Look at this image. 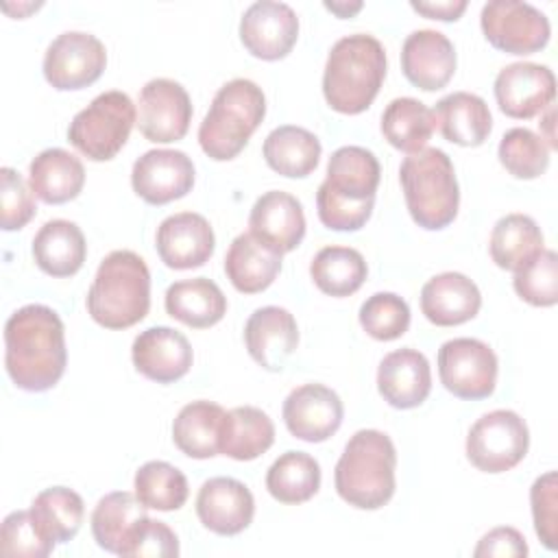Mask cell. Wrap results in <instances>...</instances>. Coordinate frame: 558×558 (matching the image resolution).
I'll return each mask as SVG.
<instances>
[{
    "instance_id": "1",
    "label": "cell",
    "mask_w": 558,
    "mask_h": 558,
    "mask_svg": "<svg viewBox=\"0 0 558 558\" xmlns=\"http://www.w3.org/2000/svg\"><path fill=\"white\" fill-rule=\"evenodd\" d=\"M65 329L59 314L41 303L15 310L4 325V366L26 392L50 390L65 371Z\"/></svg>"
},
{
    "instance_id": "2",
    "label": "cell",
    "mask_w": 558,
    "mask_h": 558,
    "mask_svg": "<svg viewBox=\"0 0 558 558\" xmlns=\"http://www.w3.org/2000/svg\"><path fill=\"white\" fill-rule=\"evenodd\" d=\"M381 168L362 146H340L327 161V177L316 192V211L331 231L362 229L375 205Z\"/></svg>"
},
{
    "instance_id": "3",
    "label": "cell",
    "mask_w": 558,
    "mask_h": 558,
    "mask_svg": "<svg viewBox=\"0 0 558 558\" xmlns=\"http://www.w3.org/2000/svg\"><path fill=\"white\" fill-rule=\"evenodd\" d=\"M386 78V50L379 39L355 33L338 39L325 63L323 96L327 105L344 116L366 111Z\"/></svg>"
},
{
    "instance_id": "4",
    "label": "cell",
    "mask_w": 558,
    "mask_h": 558,
    "mask_svg": "<svg viewBox=\"0 0 558 558\" xmlns=\"http://www.w3.org/2000/svg\"><path fill=\"white\" fill-rule=\"evenodd\" d=\"M87 312L105 329H129L150 310V272L133 251H111L87 290Z\"/></svg>"
},
{
    "instance_id": "5",
    "label": "cell",
    "mask_w": 558,
    "mask_h": 558,
    "mask_svg": "<svg viewBox=\"0 0 558 558\" xmlns=\"http://www.w3.org/2000/svg\"><path fill=\"white\" fill-rule=\"evenodd\" d=\"M397 449L379 429L355 432L336 462L333 484L340 499L360 510H377L395 495Z\"/></svg>"
},
{
    "instance_id": "6",
    "label": "cell",
    "mask_w": 558,
    "mask_h": 558,
    "mask_svg": "<svg viewBox=\"0 0 558 558\" xmlns=\"http://www.w3.org/2000/svg\"><path fill=\"white\" fill-rule=\"evenodd\" d=\"M399 181L412 220L427 231L449 227L460 207V187L451 159L440 148H423L408 155L399 168Z\"/></svg>"
},
{
    "instance_id": "7",
    "label": "cell",
    "mask_w": 558,
    "mask_h": 558,
    "mask_svg": "<svg viewBox=\"0 0 558 558\" xmlns=\"http://www.w3.org/2000/svg\"><path fill=\"white\" fill-rule=\"evenodd\" d=\"M266 116V96L248 78L225 83L198 126V144L214 161L238 157Z\"/></svg>"
},
{
    "instance_id": "8",
    "label": "cell",
    "mask_w": 558,
    "mask_h": 558,
    "mask_svg": "<svg viewBox=\"0 0 558 558\" xmlns=\"http://www.w3.org/2000/svg\"><path fill=\"white\" fill-rule=\"evenodd\" d=\"M135 120L137 111L129 94L109 89L72 118L68 142L92 161H109L126 144Z\"/></svg>"
},
{
    "instance_id": "9",
    "label": "cell",
    "mask_w": 558,
    "mask_h": 558,
    "mask_svg": "<svg viewBox=\"0 0 558 558\" xmlns=\"http://www.w3.org/2000/svg\"><path fill=\"white\" fill-rule=\"evenodd\" d=\"M530 429L512 410H493L480 416L466 436V458L484 473H506L527 453Z\"/></svg>"
},
{
    "instance_id": "10",
    "label": "cell",
    "mask_w": 558,
    "mask_h": 558,
    "mask_svg": "<svg viewBox=\"0 0 558 558\" xmlns=\"http://www.w3.org/2000/svg\"><path fill=\"white\" fill-rule=\"evenodd\" d=\"M480 26L486 41L508 54H534L549 41L547 15L530 2L490 0L482 7Z\"/></svg>"
},
{
    "instance_id": "11",
    "label": "cell",
    "mask_w": 558,
    "mask_h": 558,
    "mask_svg": "<svg viewBox=\"0 0 558 558\" xmlns=\"http://www.w3.org/2000/svg\"><path fill=\"white\" fill-rule=\"evenodd\" d=\"M497 355L477 338H453L438 349L440 384L458 399L480 401L495 392Z\"/></svg>"
},
{
    "instance_id": "12",
    "label": "cell",
    "mask_w": 558,
    "mask_h": 558,
    "mask_svg": "<svg viewBox=\"0 0 558 558\" xmlns=\"http://www.w3.org/2000/svg\"><path fill=\"white\" fill-rule=\"evenodd\" d=\"M107 65L105 44L83 31L61 33L44 54V76L59 92L83 89L100 78Z\"/></svg>"
},
{
    "instance_id": "13",
    "label": "cell",
    "mask_w": 558,
    "mask_h": 558,
    "mask_svg": "<svg viewBox=\"0 0 558 558\" xmlns=\"http://www.w3.org/2000/svg\"><path fill=\"white\" fill-rule=\"evenodd\" d=\"M137 129L155 144L185 137L192 122V100L185 87L172 78H153L140 89Z\"/></svg>"
},
{
    "instance_id": "14",
    "label": "cell",
    "mask_w": 558,
    "mask_h": 558,
    "mask_svg": "<svg viewBox=\"0 0 558 558\" xmlns=\"http://www.w3.org/2000/svg\"><path fill=\"white\" fill-rule=\"evenodd\" d=\"M493 92L501 113L514 120H530L551 107L556 76L547 65L519 61L499 70Z\"/></svg>"
},
{
    "instance_id": "15",
    "label": "cell",
    "mask_w": 558,
    "mask_h": 558,
    "mask_svg": "<svg viewBox=\"0 0 558 558\" xmlns=\"http://www.w3.org/2000/svg\"><path fill=\"white\" fill-rule=\"evenodd\" d=\"M299 17L286 2H253L240 20V41L257 59L279 61L296 44Z\"/></svg>"
},
{
    "instance_id": "16",
    "label": "cell",
    "mask_w": 558,
    "mask_h": 558,
    "mask_svg": "<svg viewBox=\"0 0 558 558\" xmlns=\"http://www.w3.org/2000/svg\"><path fill=\"white\" fill-rule=\"evenodd\" d=\"M133 192L148 205L183 198L194 185V163L183 150L155 148L135 159L131 170Z\"/></svg>"
},
{
    "instance_id": "17",
    "label": "cell",
    "mask_w": 558,
    "mask_h": 558,
    "mask_svg": "<svg viewBox=\"0 0 558 558\" xmlns=\"http://www.w3.org/2000/svg\"><path fill=\"white\" fill-rule=\"evenodd\" d=\"M288 432L305 442H323L331 438L344 416L338 392L323 384H303L294 388L281 408Z\"/></svg>"
},
{
    "instance_id": "18",
    "label": "cell",
    "mask_w": 558,
    "mask_h": 558,
    "mask_svg": "<svg viewBox=\"0 0 558 558\" xmlns=\"http://www.w3.org/2000/svg\"><path fill=\"white\" fill-rule=\"evenodd\" d=\"M146 506L129 490H113L98 499L92 512V534L100 549L133 558L135 545L148 523Z\"/></svg>"
},
{
    "instance_id": "19",
    "label": "cell",
    "mask_w": 558,
    "mask_h": 558,
    "mask_svg": "<svg viewBox=\"0 0 558 558\" xmlns=\"http://www.w3.org/2000/svg\"><path fill=\"white\" fill-rule=\"evenodd\" d=\"M155 246L159 259L174 270L198 268L214 255L216 235L209 220L196 211L163 218L157 227Z\"/></svg>"
},
{
    "instance_id": "20",
    "label": "cell",
    "mask_w": 558,
    "mask_h": 558,
    "mask_svg": "<svg viewBox=\"0 0 558 558\" xmlns=\"http://www.w3.org/2000/svg\"><path fill=\"white\" fill-rule=\"evenodd\" d=\"M131 360L135 371L146 379L157 384H172L187 375L194 353L181 331L157 325L135 336Z\"/></svg>"
},
{
    "instance_id": "21",
    "label": "cell",
    "mask_w": 558,
    "mask_h": 558,
    "mask_svg": "<svg viewBox=\"0 0 558 558\" xmlns=\"http://www.w3.org/2000/svg\"><path fill=\"white\" fill-rule=\"evenodd\" d=\"M198 521L218 536L244 532L255 514L253 493L233 477H209L196 495Z\"/></svg>"
},
{
    "instance_id": "22",
    "label": "cell",
    "mask_w": 558,
    "mask_h": 558,
    "mask_svg": "<svg viewBox=\"0 0 558 558\" xmlns=\"http://www.w3.org/2000/svg\"><path fill=\"white\" fill-rule=\"evenodd\" d=\"M401 72L423 92L442 89L456 72V48L451 39L432 28L410 33L401 46Z\"/></svg>"
},
{
    "instance_id": "23",
    "label": "cell",
    "mask_w": 558,
    "mask_h": 558,
    "mask_svg": "<svg viewBox=\"0 0 558 558\" xmlns=\"http://www.w3.org/2000/svg\"><path fill=\"white\" fill-rule=\"evenodd\" d=\"M248 231L279 255L294 251L305 235V214L296 196L270 190L262 194L248 214Z\"/></svg>"
},
{
    "instance_id": "24",
    "label": "cell",
    "mask_w": 558,
    "mask_h": 558,
    "mask_svg": "<svg viewBox=\"0 0 558 558\" xmlns=\"http://www.w3.org/2000/svg\"><path fill=\"white\" fill-rule=\"evenodd\" d=\"M248 355L266 371H281L299 344L294 316L279 305L257 307L244 325Z\"/></svg>"
},
{
    "instance_id": "25",
    "label": "cell",
    "mask_w": 558,
    "mask_h": 558,
    "mask_svg": "<svg viewBox=\"0 0 558 558\" xmlns=\"http://www.w3.org/2000/svg\"><path fill=\"white\" fill-rule=\"evenodd\" d=\"M377 390L384 401L397 410L421 405L432 390L427 357L410 347L388 353L377 368Z\"/></svg>"
},
{
    "instance_id": "26",
    "label": "cell",
    "mask_w": 558,
    "mask_h": 558,
    "mask_svg": "<svg viewBox=\"0 0 558 558\" xmlns=\"http://www.w3.org/2000/svg\"><path fill=\"white\" fill-rule=\"evenodd\" d=\"M482 307L480 288L462 272H440L421 290V312L432 325L456 327L477 316Z\"/></svg>"
},
{
    "instance_id": "27",
    "label": "cell",
    "mask_w": 558,
    "mask_h": 558,
    "mask_svg": "<svg viewBox=\"0 0 558 558\" xmlns=\"http://www.w3.org/2000/svg\"><path fill=\"white\" fill-rule=\"evenodd\" d=\"M434 126L458 146H480L493 129V118L484 98L471 92H453L434 107Z\"/></svg>"
},
{
    "instance_id": "28",
    "label": "cell",
    "mask_w": 558,
    "mask_h": 558,
    "mask_svg": "<svg viewBox=\"0 0 558 558\" xmlns=\"http://www.w3.org/2000/svg\"><path fill=\"white\" fill-rule=\"evenodd\" d=\"M83 185L85 168L65 148H46L28 166V187L48 205H63L76 198Z\"/></svg>"
},
{
    "instance_id": "29",
    "label": "cell",
    "mask_w": 558,
    "mask_h": 558,
    "mask_svg": "<svg viewBox=\"0 0 558 558\" xmlns=\"http://www.w3.org/2000/svg\"><path fill=\"white\" fill-rule=\"evenodd\" d=\"M33 259L50 277H72L87 257V244L81 227L72 220H48L33 238Z\"/></svg>"
},
{
    "instance_id": "30",
    "label": "cell",
    "mask_w": 558,
    "mask_h": 558,
    "mask_svg": "<svg viewBox=\"0 0 558 558\" xmlns=\"http://www.w3.org/2000/svg\"><path fill=\"white\" fill-rule=\"evenodd\" d=\"M281 270V255L262 244L251 231L240 233L225 255V272L231 286L244 294L266 290Z\"/></svg>"
},
{
    "instance_id": "31",
    "label": "cell",
    "mask_w": 558,
    "mask_h": 558,
    "mask_svg": "<svg viewBox=\"0 0 558 558\" xmlns=\"http://www.w3.org/2000/svg\"><path fill=\"white\" fill-rule=\"evenodd\" d=\"M163 305L168 316L194 329L214 327L227 314V296L207 277L174 281L166 290Z\"/></svg>"
},
{
    "instance_id": "32",
    "label": "cell",
    "mask_w": 558,
    "mask_h": 558,
    "mask_svg": "<svg viewBox=\"0 0 558 558\" xmlns=\"http://www.w3.org/2000/svg\"><path fill=\"white\" fill-rule=\"evenodd\" d=\"M225 414L227 410L205 399L183 405L172 423V440L179 451L196 460L218 456Z\"/></svg>"
},
{
    "instance_id": "33",
    "label": "cell",
    "mask_w": 558,
    "mask_h": 558,
    "mask_svg": "<svg viewBox=\"0 0 558 558\" xmlns=\"http://www.w3.org/2000/svg\"><path fill=\"white\" fill-rule=\"evenodd\" d=\"M320 150L323 146L318 137L294 124L272 129L262 146L266 163L288 179H303L312 174L320 161Z\"/></svg>"
},
{
    "instance_id": "34",
    "label": "cell",
    "mask_w": 558,
    "mask_h": 558,
    "mask_svg": "<svg viewBox=\"0 0 558 558\" xmlns=\"http://www.w3.org/2000/svg\"><path fill=\"white\" fill-rule=\"evenodd\" d=\"M275 442V425L270 416L253 405H238L225 414L220 453L240 462H248L266 453Z\"/></svg>"
},
{
    "instance_id": "35",
    "label": "cell",
    "mask_w": 558,
    "mask_h": 558,
    "mask_svg": "<svg viewBox=\"0 0 558 558\" xmlns=\"http://www.w3.org/2000/svg\"><path fill=\"white\" fill-rule=\"evenodd\" d=\"M488 251L501 270L514 272L543 251L541 227L525 214H508L495 222Z\"/></svg>"
},
{
    "instance_id": "36",
    "label": "cell",
    "mask_w": 558,
    "mask_h": 558,
    "mask_svg": "<svg viewBox=\"0 0 558 558\" xmlns=\"http://www.w3.org/2000/svg\"><path fill=\"white\" fill-rule=\"evenodd\" d=\"M368 268L360 251L351 246H325L320 248L312 264L310 277L314 286L329 296H349L362 288Z\"/></svg>"
},
{
    "instance_id": "37",
    "label": "cell",
    "mask_w": 558,
    "mask_h": 558,
    "mask_svg": "<svg viewBox=\"0 0 558 558\" xmlns=\"http://www.w3.org/2000/svg\"><path fill=\"white\" fill-rule=\"evenodd\" d=\"M432 109L410 96H401L388 102L381 113V133L390 146L408 155L425 148L434 133Z\"/></svg>"
},
{
    "instance_id": "38",
    "label": "cell",
    "mask_w": 558,
    "mask_h": 558,
    "mask_svg": "<svg viewBox=\"0 0 558 558\" xmlns=\"http://www.w3.org/2000/svg\"><path fill=\"white\" fill-rule=\"evenodd\" d=\"M266 488L279 504H303L320 488V464L305 451H286L270 464Z\"/></svg>"
},
{
    "instance_id": "39",
    "label": "cell",
    "mask_w": 558,
    "mask_h": 558,
    "mask_svg": "<svg viewBox=\"0 0 558 558\" xmlns=\"http://www.w3.org/2000/svg\"><path fill=\"white\" fill-rule=\"evenodd\" d=\"M31 514L39 530L57 545L72 541L83 523V497L65 486L44 488L31 504Z\"/></svg>"
},
{
    "instance_id": "40",
    "label": "cell",
    "mask_w": 558,
    "mask_h": 558,
    "mask_svg": "<svg viewBox=\"0 0 558 558\" xmlns=\"http://www.w3.org/2000/svg\"><path fill=\"white\" fill-rule=\"evenodd\" d=\"M135 497L153 510L170 512L179 510L190 495L185 475L163 460H150L142 464L133 480Z\"/></svg>"
},
{
    "instance_id": "41",
    "label": "cell",
    "mask_w": 558,
    "mask_h": 558,
    "mask_svg": "<svg viewBox=\"0 0 558 558\" xmlns=\"http://www.w3.org/2000/svg\"><path fill=\"white\" fill-rule=\"evenodd\" d=\"M549 146L543 135L525 126H514L504 133L497 157L499 163L514 177V179H536L549 166Z\"/></svg>"
},
{
    "instance_id": "42",
    "label": "cell",
    "mask_w": 558,
    "mask_h": 558,
    "mask_svg": "<svg viewBox=\"0 0 558 558\" xmlns=\"http://www.w3.org/2000/svg\"><path fill=\"white\" fill-rule=\"evenodd\" d=\"M362 329L381 342L401 338L410 327V307L395 292H375L360 307Z\"/></svg>"
},
{
    "instance_id": "43",
    "label": "cell",
    "mask_w": 558,
    "mask_h": 558,
    "mask_svg": "<svg viewBox=\"0 0 558 558\" xmlns=\"http://www.w3.org/2000/svg\"><path fill=\"white\" fill-rule=\"evenodd\" d=\"M514 292L534 307H551L558 301V255L543 248L525 266L514 270Z\"/></svg>"
},
{
    "instance_id": "44",
    "label": "cell",
    "mask_w": 558,
    "mask_h": 558,
    "mask_svg": "<svg viewBox=\"0 0 558 558\" xmlns=\"http://www.w3.org/2000/svg\"><path fill=\"white\" fill-rule=\"evenodd\" d=\"M54 543L39 530L31 508L15 510L4 517L0 527V551L4 556H24V558H44L52 554Z\"/></svg>"
},
{
    "instance_id": "45",
    "label": "cell",
    "mask_w": 558,
    "mask_h": 558,
    "mask_svg": "<svg viewBox=\"0 0 558 558\" xmlns=\"http://www.w3.org/2000/svg\"><path fill=\"white\" fill-rule=\"evenodd\" d=\"M534 530L547 549L558 547V477L556 471H547L536 477L530 488Z\"/></svg>"
},
{
    "instance_id": "46",
    "label": "cell",
    "mask_w": 558,
    "mask_h": 558,
    "mask_svg": "<svg viewBox=\"0 0 558 558\" xmlns=\"http://www.w3.org/2000/svg\"><path fill=\"white\" fill-rule=\"evenodd\" d=\"M2 192H0V225L4 231H17L31 222L35 216V198L22 174L9 166L0 170Z\"/></svg>"
},
{
    "instance_id": "47",
    "label": "cell",
    "mask_w": 558,
    "mask_h": 558,
    "mask_svg": "<svg viewBox=\"0 0 558 558\" xmlns=\"http://www.w3.org/2000/svg\"><path fill=\"white\" fill-rule=\"evenodd\" d=\"M475 558H488V556H499V558H525L527 556V543L523 534L514 527H495L488 534H484L473 549Z\"/></svg>"
},
{
    "instance_id": "48",
    "label": "cell",
    "mask_w": 558,
    "mask_h": 558,
    "mask_svg": "<svg viewBox=\"0 0 558 558\" xmlns=\"http://www.w3.org/2000/svg\"><path fill=\"white\" fill-rule=\"evenodd\" d=\"M142 556H150V558H174L179 556V538L177 534L163 523V521H155L148 519L133 558H142Z\"/></svg>"
},
{
    "instance_id": "49",
    "label": "cell",
    "mask_w": 558,
    "mask_h": 558,
    "mask_svg": "<svg viewBox=\"0 0 558 558\" xmlns=\"http://www.w3.org/2000/svg\"><path fill=\"white\" fill-rule=\"evenodd\" d=\"M410 7L416 13L429 17V20L456 22L466 9V0H442V2H416V0H412Z\"/></svg>"
},
{
    "instance_id": "50",
    "label": "cell",
    "mask_w": 558,
    "mask_h": 558,
    "mask_svg": "<svg viewBox=\"0 0 558 558\" xmlns=\"http://www.w3.org/2000/svg\"><path fill=\"white\" fill-rule=\"evenodd\" d=\"M325 9L336 13L338 17H351L362 9V2H325Z\"/></svg>"
}]
</instances>
